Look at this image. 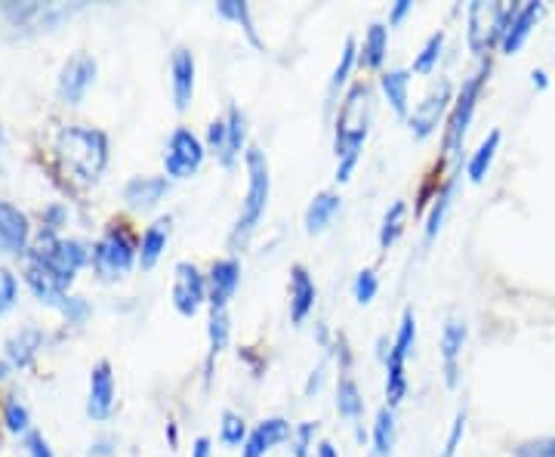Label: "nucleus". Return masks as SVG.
<instances>
[{
  "label": "nucleus",
  "instance_id": "f257e3e1",
  "mask_svg": "<svg viewBox=\"0 0 555 457\" xmlns=\"http://www.w3.org/2000/svg\"><path fill=\"white\" fill-rule=\"evenodd\" d=\"M371 115H374V102H371V90L364 84H356L349 90V97L343 100L337 115V137H334V149H337V182H346L358 167L361 149L371 134Z\"/></svg>",
  "mask_w": 555,
  "mask_h": 457
},
{
  "label": "nucleus",
  "instance_id": "f03ea898",
  "mask_svg": "<svg viewBox=\"0 0 555 457\" xmlns=\"http://www.w3.org/2000/svg\"><path fill=\"white\" fill-rule=\"evenodd\" d=\"M60 158L80 182H96L108 164V140L96 127L65 124L60 130Z\"/></svg>",
  "mask_w": 555,
  "mask_h": 457
},
{
  "label": "nucleus",
  "instance_id": "7ed1b4c3",
  "mask_svg": "<svg viewBox=\"0 0 555 457\" xmlns=\"http://www.w3.org/2000/svg\"><path fill=\"white\" fill-rule=\"evenodd\" d=\"M247 158V195H244V204H241V214L235 219V229L229 236V244L238 251L244 247L250 236L257 232V226L266 217V207H269V195H272V177H269V161H266V152L250 145L244 152Z\"/></svg>",
  "mask_w": 555,
  "mask_h": 457
},
{
  "label": "nucleus",
  "instance_id": "20e7f679",
  "mask_svg": "<svg viewBox=\"0 0 555 457\" xmlns=\"http://www.w3.org/2000/svg\"><path fill=\"white\" fill-rule=\"evenodd\" d=\"M28 259L40 263L53 279L60 281L62 291H68L75 276L93 259V247H87V244L78 239H60L56 232L40 229L35 247L28 251Z\"/></svg>",
  "mask_w": 555,
  "mask_h": 457
},
{
  "label": "nucleus",
  "instance_id": "39448f33",
  "mask_svg": "<svg viewBox=\"0 0 555 457\" xmlns=\"http://www.w3.org/2000/svg\"><path fill=\"white\" fill-rule=\"evenodd\" d=\"M139 259V247L137 241L130 239V232L124 229V226H112V229H105V236H102L96 244H93V269L100 272L102 281H120L130 269H133V263Z\"/></svg>",
  "mask_w": 555,
  "mask_h": 457
},
{
  "label": "nucleus",
  "instance_id": "423d86ee",
  "mask_svg": "<svg viewBox=\"0 0 555 457\" xmlns=\"http://www.w3.org/2000/svg\"><path fill=\"white\" fill-rule=\"evenodd\" d=\"M516 16V7L509 3H496V0H476L469 7V50L485 56L496 40L503 43V35L509 28V20Z\"/></svg>",
  "mask_w": 555,
  "mask_h": 457
},
{
  "label": "nucleus",
  "instance_id": "0eeeda50",
  "mask_svg": "<svg viewBox=\"0 0 555 457\" xmlns=\"http://www.w3.org/2000/svg\"><path fill=\"white\" fill-rule=\"evenodd\" d=\"M416 343V316L414 309H404L401 325H398V334L389 346V356H386V405L396 408L408 396V375H404V365L408 356L414 353Z\"/></svg>",
  "mask_w": 555,
  "mask_h": 457
},
{
  "label": "nucleus",
  "instance_id": "6e6552de",
  "mask_svg": "<svg viewBox=\"0 0 555 457\" xmlns=\"http://www.w3.org/2000/svg\"><path fill=\"white\" fill-rule=\"evenodd\" d=\"M488 72H491L488 65L478 68L476 75L463 84V90H460V97H456L454 112H451V118H448V134H444V152H448V155H456V152L463 149V140H466V134H469V124H473V115H476L478 97H481V87H485Z\"/></svg>",
  "mask_w": 555,
  "mask_h": 457
},
{
  "label": "nucleus",
  "instance_id": "1a4fd4ad",
  "mask_svg": "<svg viewBox=\"0 0 555 457\" xmlns=\"http://www.w3.org/2000/svg\"><path fill=\"white\" fill-rule=\"evenodd\" d=\"M204 142L189 130V127H177L167 140V152H164V170L167 179H189L195 177L204 164Z\"/></svg>",
  "mask_w": 555,
  "mask_h": 457
},
{
  "label": "nucleus",
  "instance_id": "9d476101",
  "mask_svg": "<svg viewBox=\"0 0 555 457\" xmlns=\"http://www.w3.org/2000/svg\"><path fill=\"white\" fill-rule=\"evenodd\" d=\"M448 105H451V84L441 78L438 84L429 87V93H426L423 100L416 102L414 112H411V118H408L414 140H426V137H433V134H436L438 120L444 118Z\"/></svg>",
  "mask_w": 555,
  "mask_h": 457
},
{
  "label": "nucleus",
  "instance_id": "9b49d317",
  "mask_svg": "<svg viewBox=\"0 0 555 457\" xmlns=\"http://www.w3.org/2000/svg\"><path fill=\"white\" fill-rule=\"evenodd\" d=\"M207 303V279L198 272L195 263H179L173 276V306L179 316H198L201 306Z\"/></svg>",
  "mask_w": 555,
  "mask_h": 457
},
{
  "label": "nucleus",
  "instance_id": "f8f14e48",
  "mask_svg": "<svg viewBox=\"0 0 555 457\" xmlns=\"http://www.w3.org/2000/svg\"><path fill=\"white\" fill-rule=\"evenodd\" d=\"M96 80V60L90 53H75L60 68V97L68 105H78Z\"/></svg>",
  "mask_w": 555,
  "mask_h": 457
},
{
  "label": "nucleus",
  "instance_id": "ddd939ff",
  "mask_svg": "<svg viewBox=\"0 0 555 457\" xmlns=\"http://www.w3.org/2000/svg\"><path fill=\"white\" fill-rule=\"evenodd\" d=\"M28 239H31V226L28 217L22 214L16 204L0 201V251L13 254V257H28Z\"/></svg>",
  "mask_w": 555,
  "mask_h": 457
},
{
  "label": "nucleus",
  "instance_id": "4468645a",
  "mask_svg": "<svg viewBox=\"0 0 555 457\" xmlns=\"http://www.w3.org/2000/svg\"><path fill=\"white\" fill-rule=\"evenodd\" d=\"M466 338H469V328L463 318H448L444 321V331H441V371H444V383L456 390L460 383V356H463V346H466Z\"/></svg>",
  "mask_w": 555,
  "mask_h": 457
},
{
  "label": "nucleus",
  "instance_id": "2eb2a0df",
  "mask_svg": "<svg viewBox=\"0 0 555 457\" xmlns=\"http://www.w3.org/2000/svg\"><path fill=\"white\" fill-rule=\"evenodd\" d=\"M241 284V263L235 257L217 259L207 276V303L210 309H229V300L235 297Z\"/></svg>",
  "mask_w": 555,
  "mask_h": 457
},
{
  "label": "nucleus",
  "instance_id": "dca6fc26",
  "mask_svg": "<svg viewBox=\"0 0 555 457\" xmlns=\"http://www.w3.org/2000/svg\"><path fill=\"white\" fill-rule=\"evenodd\" d=\"M115 411V375L112 365L100 361L90 371V396H87V415L93 420H108Z\"/></svg>",
  "mask_w": 555,
  "mask_h": 457
},
{
  "label": "nucleus",
  "instance_id": "f3484780",
  "mask_svg": "<svg viewBox=\"0 0 555 457\" xmlns=\"http://www.w3.org/2000/svg\"><path fill=\"white\" fill-rule=\"evenodd\" d=\"M195 78H198V65H195L192 50L179 47L177 53H173V60H170V87H173V105H177V112H185L192 105Z\"/></svg>",
  "mask_w": 555,
  "mask_h": 457
},
{
  "label": "nucleus",
  "instance_id": "a211bd4d",
  "mask_svg": "<svg viewBox=\"0 0 555 457\" xmlns=\"http://www.w3.org/2000/svg\"><path fill=\"white\" fill-rule=\"evenodd\" d=\"M291 436H294V430H291L287 420L266 418L250 430V436H247L244 448H241V457H266L272 448H278L281 442H287Z\"/></svg>",
  "mask_w": 555,
  "mask_h": 457
},
{
  "label": "nucleus",
  "instance_id": "6ab92c4d",
  "mask_svg": "<svg viewBox=\"0 0 555 457\" xmlns=\"http://www.w3.org/2000/svg\"><path fill=\"white\" fill-rule=\"evenodd\" d=\"M540 16H543V3L540 0H528L525 7H516V16L509 20V28L503 35V53L506 56H513V53H518L525 47V40L531 38Z\"/></svg>",
  "mask_w": 555,
  "mask_h": 457
},
{
  "label": "nucleus",
  "instance_id": "aec40b11",
  "mask_svg": "<svg viewBox=\"0 0 555 457\" xmlns=\"http://www.w3.org/2000/svg\"><path fill=\"white\" fill-rule=\"evenodd\" d=\"M315 281L309 276V269L297 263V266L291 269V321H294V325H302V321L309 318V313L315 309Z\"/></svg>",
  "mask_w": 555,
  "mask_h": 457
},
{
  "label": "nucleus",
  "instance_id": "412c9836",
  "mask_svg": "<svg viewBox=\"0 0 555 457\" xmlns=\"http://www.w3.org/2000/svg\"><path fill=\"white\" fill-rule=\"evenodd\" d=\"M167 192H170V179L167 177H133L124 186V201L133 211H152Z\"/></svg>",
  "mask_w": 555,
  "mask_h": 457
},
{
  "label": "nucleus",
  "instance_id": "4be33fe9",
  "mask_svg": "<svg viewBox=\"0 0 555 457\" xmlns=\"http://www.w3.org/2000/svg\"><path fill=\"white\" fill-rule=\"evenodd\" d=\"M25 284L31 288V294H35L40 303H47V306H53V309H62V303L68 300V291H62L60 281L53 279L40 263H35V259L25 263Z\"/></svg>",
  "mask_w": 555,
  "mask_h": 457
},
{
  "label": "nucleus",
  "instance_id": "5701e85b",
  "mask_svg": "<svg viewBox=\"0 0 555 457\" xmlns=\"http://www.w3.org/2000/svg\"><path fill=\"white\" fill-rule=\"evenodd\" d=\"M379 90H383V97L392 105V112H396L398 118H411V109H408V102H411V72L408 68L383 72Z\"/></svg>",
  "mask_w": 555,
  "mask_h": 457
},
{
  "label": "nucleus",
  "instance_id": "b1692460",
  "mask_svg": "<svg viewBox=\"0 0 555 457\" xmlns=\"http://www.w3.org/2000/svg\"><path fill=\"white\" fill-rule=\"evenodd\" d=\"M40 350H43V331L38 328H22L20 334H13V338L7 340V365L10 368H25L31 358L38 356Z\"/></svg>",
  "mask_w": 555,
  "mask_h": 457
},
{
  "label": "nucleus",
  "instance_id": "393cba45",
  "mask_svg": "<svg viewBox=\"0 0 555 457\" xmlns=\"http://www.w3.org/2000/svg\"><path fill=\"white\" fill-rule=\"evenodd\" d=\"M167 241H170V219H155L139 241V266L155 269L160 254L167 251Z\"/></svg>",
  "mask_w": 555,
  "mask_h": 457
},
{
  "label": "nucleus",
  "instance_id": "a878e982",
  "mask_svg": "<svg viewBox=\"0 0 555 457\" xmlns=\"http://www.w3.org/2000/svg\"><path fill=\"white\" fill-rule=\"evenodd\" d=\"M339 207H343V199L337 192H318L315 199L309 201L306 207V232L309 236H318L331 226V219L337 217Z\"/></svg>",
  "mask_w": 555,
  "mask_h": 457
},
{
  "label": "nucleus",
  "instance_id": "bb28decb",
  "mask_svg": "<svg viewBox=\"0 0 555 457\" xmlns=\"http://www.w3.org/2000/svg\"><path fill=\"white\" fill-rule=\"evenodd\" d=\"M386 53H389V25L383 22H374L364 35V47L358 53V62L364 68H379L386 62Z\"/></svg>",
  "mask_w": 555,
  "mask_h": 457
},
{
  "label": "nucleus",
  "instance_id": "cd10ccee",
  "mask_svg": "<svg viewBox=\"0 0 555 457\" xmlns=\"http://www.w3.org/2000/svg\"><path fill=\"white\" fill-rule=\"evenodd\" d=\"M371 442H374V455L371 457L392 455V448H396V408H389V405H383V408H379L377 420H374Z\"/></svg>",
  "mask_w": 555,
  "mask_h": 457
},
{
  "label": "nucleus",
  "instance_id": "c85d7f7f",
  "mask_svg": "<svg viewBox=\"0 0 555 457\" xmlns=\"http://www.w3.org/2000/svg\"><path fill=\"white\" fill-rule=\"evenodd\" d=\"M496 149H500V130H491L481 145H478L476 152H473V158L466 164V177L473 179V182H481V179L488 177V170H491V164H494Z\"/></svg>",
  "mask_w": 555,
  "mask_h": 457
},
{
  "label": "nucleus",
  "instance_id": "c756f323",
  "mask_svg": "<svg viewBox=\"0 0 555 457\" xmlns=\"http://www.w3.org/2000/svg\"><path fill=\"white\" fill-rule=\"evenodd\" d=\"M337 411L339 418L352 420V423H361V418H364V398H361V390L352 378H339Z\"/></svg>",
  "mask_w": 555,
  "mask_h": 457
},
{
  "label": "nucleus",
  "instance_id": "7c9ffc66",
  "mask_svg": "<svg viewBox=\"0 0 555 457\" xmlns=\"http://www.w3.org/2000/svg\"><path fill=\"white\" fill-rule=\"evenodd\" d=\"M404 223H408V204H404V201H396V204L386 211L383 223H379V247H383V251H389V247L401 239Z\"/></svg>",
  "mask_w": 555,
  "mask_h": 457
},
{
  "label": "nucleus",
  "instance_id": "2f4dec72",
  "mask_svg": "<svg viewBox=\"0 0 555 457\" xmlns=\"http://www.w3.org/2000/svg\"><path fill=\"white\" fill-rule=\"evenodd\" d=\"M229 331H232V325H229V309H210V321H207V338H210L207 371H210L214 358L225 350V343H229Z\"/></svg>",
  "mask_w": 555,
  "mask_h": 457
},
{
  "label": "nucleus",
  "instance_id": "473e14b6",
  "mask_svg": "<svg viewBox=\"0 0 555 457\" xmlns=\"http://www.w3.org/2000/svg\"><path fill=\"white\" fill-rule=\"evenodd\" d=\"M217 13L222 20L238 22L241 28H244V35L250 38V43H254V47H262V40H259L257 35V25L250 20V7H247L244 0H219Z\"/></svg>",
  "mask_w": 555,
  "mask_h": 457
},
{
  "label": "nucleus",
  "instance_id": "72a5a7b5",
  "mask_svg": "<svg viewBox=\"0 0 555 457\" xmlns=\"http://www.w3.org/2000/svg\"><path fill=\"white\" fill-rule=\"evenodd\" d=\"M225 127H229V155H232V164H238L241 152H247V115L238 105H229Z\"/></svg>",
  "mask_w": 555,
  "mask_h": 457
},
{
  "label": "nucleus",
  "instance_id": "f704fd0d",
  "mask_svg": "<svg viewBox=\"0 0 555 457\" xmlns=\"http://www.w3.org/2000/svg\"><path fill=\"white\" fill-rule=\"evenodd\" d=\"M454 189H456V179H448V182H444V189L436 195V204H433V211H429V217H426V241L438 239V232H441V226H444V217H448V211H451Z\"/></svg>",
  "mask_w": 555,
  "mask_h": 457
},
{
  "label": "nucleus",
  "instance_id": "c9c22d12",
  "mask_svg": "<svg viewBox=\"0 0 555 457\" xmlns=\"http://www.w3.org/2000/svg\"><path fill=\"white\" fill-rule=\"evenodd\" d=\"M207 152H214L225 170L235 167V164H232V155H229V127H225V118L214 120V124L207 127Z\"/></svg>",
  "mask_w": 555,
  "mask_h": 457
},
{
  "label": "nucleus",
  "instance_id": "e433bc0d",
  "mask_svg": "<svg viewBox=\"0 0 555 457\" xmlns=\"http://www.w3.org/2000/svg\"><path fill=\"white\" fill-rule=\"evenodd\" d=\"M250 436V430H247V423L241 415L235 411H222V423H219V439H222V445H229V448H244V442Z\"/></svg>",
  "mask_w": 555,
  "mask_h": 457
},
{
  "label": "nucleus",
  "instance_id": "4c0bfd02",
  "mask_svg": "<svg viewBox=\"0 0 555 457\" xmlns=\"http://www.w3.org/2000/svg\"><path fill=\"white\" fill-rule=\"evenodd\" d=\"M441 50H444V31H436L433 38L423 43V50L416 53V60H414L416 75H433L438 60H441Z\"/></svg>",
  "mask_w": 555,
  "mask_h": 457
},
{
  "label": "nucleus",
  "instance_id": "58836bf2",
  "mask_svg": "<svg viewBox=\"0 0 555 457\" xmlns=\"http://www.w3.org/2000/svg\"><path fill=\"white\" fill-rule=\"evenodd\" d=\"M356 62H358V40L349 38L346 40V47H343V53H339L337 68H334V78H331V97H337L339 87L349 80L352 68H356Z\"/></svg>",
  "mask_w": 555,
  "mask_h": 457
},
{
  "label": "nucleus",
  "instance_id": "ea45409f",
  "mask_svg": "<svg viewBox=\"0 0 555 457\" xmlns=\"http://www.w3.org/2000/svg\"><path fill=\"white\" fill-rule=\"evenodd\" d=\"M3 423L10 433H31V418H28V408L22 405L20 398H7L3 402Z\"/></svg>",
  "mask_w": 555,
  "mask_h": 457
},
{
  "label": "nucleus",
  "instance_id": "a19ab883",
  "mask_svg": "<svg viewBox=\"0 0 555 457\" xmlns=\"http://www.w3.org/2000/svg\"><path fill=\"white\" fill-rule=\"evenodd\" d=\"M379 291V279L374 269H361L356 276V284H352V297H356L358 306H367V303H374Z\"/></svg>",
  "mask_w": 555,
  "mask_h": 457
},
{
  "label": "nucleus",
  "instance_id": "79ce46f5",
  "mask_svg": "<svg viewBox=\"0 0 555 457\" xmlns=\"http://www.w3.org/2000/svg\"><path fill=\"white\" fill-rule=\"evenodd\" d=\"M20 300V279L10 269H0V316H7Z\"/></svg>",
  "mask_w": 555,
  "mask_h": 457
},
{
  "label": "nucleus",
  "instance_id": "37998d69",
  "mask_svg": "<svg viewBox=\"0 0 555 457\" xmlns=\"http://www.w3.org/2000/svg\"><path fill=\"white\" fill-rule=\"evenodd\" d=\"M318 433V423L315 420H302L297 430H294V455L297 457H309V448H312V442H315Z\"/></svg>",
  "mask_w": 555,
  "mask_h": 457
},
{
  "label": "nucleus",
  "instance_id": "c03bdc74",
  "mask_svg": "<svg viewBox=\"0 0 555 457\" xmlns=\"http://www.w3.org/2000/svg\"><path fill=\"white\" fill-rule=\"evenodd\" d=\"M22 448H25V457H53L50 442H47V436L38 433V430L25 433V439H22Z\"/></svg>",
  "mask_w": 555,
  "mask_h": 457
},
{
  "label": "nucleus",
  "instance_id": "a18cd8bd",
  "mask_svg": "<svg viewBox=\"0 0 555 457\" xmlns=\"http://www.w3.org/2000/svg\"><path fill=\"white\" fill-rule=\"evenodd\" d=\"M466 436V411H456L454 423H451V433H448V442H444V452L441 457H454L456 448H460V442Z\"/></svg>",
  "mask_w": 555,
  "mask_h": 457
},
{
  "label": "nucleus",
  "instance_id": "49530a36",
  "mask_svg": "<svg viewBox=\"0 0 555 457\" xmlns=\"http://www.w3.org/2000/svg\"><path fill=\"white\" fill-rule=\"evenodd\" d=\"M518 457H555V436L525 442V445L518 448Z\"/></svg>",
  "mask_w": 555,
  "mask_h": 457
},
{
  "label": "nucleus",
  "instance_id": "de8ad7c7",
  "mask_svg": "<svg viewBox=\"0 0 555 457\" xmlns=\"http://www.w3.org/2000/svg\"><path fill=\"white\" fill-rule=\"evenodd\" d=\"M60 313H62V316H65V318H68L72 325H78V321H83V318L90 316V306H87V300L72 297V294H68V300L62 303Z\"/></svg>",
  "mask_w": 555,
  "mask_h": 457
},
{
  "label": "nucleus",
  "instance_id": "09e8293b",
  "mask_svg": "<svg viewBox=\"0 0 555 457\" xmlns=\"http://www.w3.org/2000/svg\"><path fill=\"white\" fill-rule=\"evenodd\" d=\"M414 10V0H398L396 7H392V13H389V25L396 28V25H401L404 22V16Z\"/></svg>",
  "mask_w": 555,
  "mask_h": 457
},
{
  "label": "nucleus",
  "instance_id": "8fccbe9b",
  "mask_svg": "<svg viewBox=\"0 0 555 457\" xmlns=\"http://www.w3.org/2000/svg\"><path fill=\"white\" fill-rule=\"evenodd\" d=\"M62 219H65V211H62V207H47V211H43V229L56 232L62 226Z\"/></svg>",
  "mask_w": 555,
  "mask_h": 457
},
{
  "label": "nucleus",
  "instance_id": "3c124183",
  "mask_svg": "<svg viewBox=\"0 0 555 457\" xmlns=\"http://www.w3.org/2000/svg\"><path fill=\"white\" fill-rule=\"evenodd\" d=\"M90 455H93V457H112V455H115V442H112V439H96V442L90 445Z\"/></svg>",
  "mask_w": 555,
  "mask_h": 457
},
{
  "label": "nucleus",
  "instance_id": "603ef678",
  "mask_svg": "<svg viewBox=\"0 0 555 457\" xmlns=\"http://www.w3.org/2000/svg\"><path fill=\"white\" fill-rule=\"evenodd\" d=\"M192 457H214V448H210V439L198 436L192 442Z\"/></svg>",
  "mask_w": 555,
  "mask_h": 457
},
{
  "label": "nucleus",
  "instance_id": "864d4df0",
  "mask_svg": "<svg viewBox=\"0 0 555 457\" xmlns=\"http://www.w3.org/2000/svg\"><path fill=\"white\" fill-rule=\"evenodd\" d=\"M321 380H324V365H318L315 371H312V380H309V386H306V390H309V393L318 390V386H321Z\"/></svg>",
  "mask_w": 555,
  "mask_h": 457
},
{
  "label": "nucleus",
  "instance_id": "5fc2aeb1",
  "mask_svg": "<svg viewBox=\"0 0 555 457\" xmlns=\"http://www.w3.org/2000/svg\"><path fill=\"white\" fill-rule=\"evenodd\" d=\"M315 457H339V455H337V448H334L331 442H321V445H318Z\"/></svg>",
  "mask_w": 555,
  "mask_h": 457
},
{
  "label": "nucleus",
  "instance_id": "6e6d98bb",
  "mask_svg": "<svg viewBox=\"0 0 555 457\" xmlns=\"http://www.w3.org/2000/svg\"><path fill=\"white\" fill-rule=\"evenodd\" d=\"M531 78H534L537 87H546V75H543V72H534V75H531Z\"/></svg>",
  "mask_w": 555,
  "mask_h": 457
},
{
  "label": "nucleus",
  "instance_id": "4d7b16f0",
  "mask_svg": "<svg viewBox=\"0 0 555 457\" xmlns=\"http://www.w3.org/2000/svg\"><path fill=\"white\" fill-rule=\"evenodd\" d=\"M167 436H170V445H177V427L173 423L167 427Z\"/></svg>",
  "mask_w": 555,
  "mask_h": 457
},
{
  "label": "nucleus",
  "instance_id": "13d9d810",
  "mask_svg": "<svg viewBox=\"0 0 555 457\" xmlns=\"http://www.w3.org/2000/svg\"><path fill=\"white\" fill-rule=\"evenodd\" d=\"M7 371H10V365H7V358L0 361V378H7Z\"/></svg>",
  "mask_w": 555,
  "mask_h": 457
}]
</instances>
